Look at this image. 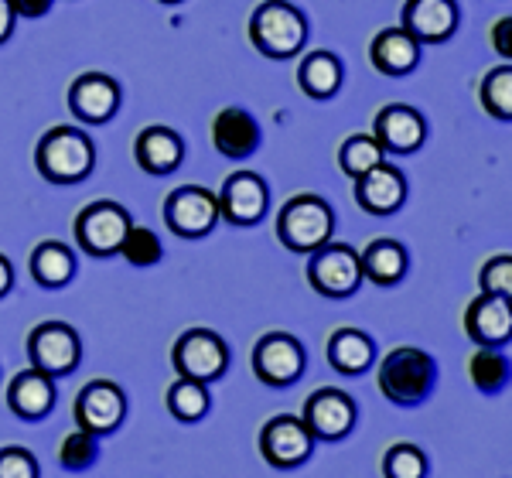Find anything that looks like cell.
<instances>
[{
	"label": "cell",
	"instance_id": "33",
	"mask_svg": "<svg viewBox=\"0 0 512 478\" xmlns=\"http://www.w3.org/2000/svg\"><path fill=\"white\" fill-rule=\"evenodd\" d=\"M96 458H99V438L89 431H82V427L72 434H65L59 444V461H62L65 472H86Z\"/></svg>",
	"mask_w": 512,
	"mask_h": 478
},
{
	"label": "cell",
	"instance_id": "35",
	"mask_svg": "<svg viewBox=\"0 0 512 478\" xmlns=\"http://www.w3.org/2000/svg\"><path fill=\"white\" fill-rule=\"evenodd\" d=\"M478 280H482V294H492V298L509 301V294H512V257L509 253H499V257L485 260Z\"/></svg>",
	"mask_w": 512,
	"mask_h": 478
},
{
	"label": "cell",
	"instance_id": "40",
	"mask_svg": "<svg viewBox=\"0 0 512 478\" xmlns=\"http://www.w3.org/2000/svg\"><path fill=\"white\" fill-rule=\"evenodd\" d=\"M11 287H14V267H11V260L0 253V298L11 294Z\"/></svg>",
	"mask_w": 512,
	"mask_h": 478
},
{
	"label": "cell",
	"instance_id": "32",
	"mask_svg": "<svg viewBox=\"0 0 512 478\" xmlns=\"http://www.w3.org/2000/svg\"><path fill=\"white\" fill-rule=\"evenodd\" d=\"M383 478H427V455L410 441H396L383 455Z\"/></svg>",
	"mask_w": 512,
	"mask_h": 478
},
{
	"label": "cell",
	"instance_id": "31",
	"mask_svg": "<svg viewBox=\"0 0 512 478\" xmlns=\"http://www.w3.org/2000/svg\"><path fill=\"white\" fill-rule=\"evenodd\" d=\"M482 106L495 120H512V65H499L482 79Z\"/></svg>",
	"mask_w": 512,
	"mask_h": 478
},
{
	"label": "cell",
	"instance_id": "17",
	"mask_svg": "<svg viewBox=\"0 0 512 478\" xmlns=\"http://www.w3.org/2000/svg\"><path fill=\"white\" fill-rule=\"evenodd\" d=\"M355 202L369 216H393L407 202V178L393 164H376L373 171L355 178Z\"/></svg>",
	"mask_w": 512,
	"mask_h": 478
},
{
	"label": "cell",
	"instance_id": "9",
	"mask_svg": "<svg viewBox=\"0 0 512 478\" xmlns=\"http://www.w3.org/2000/svg\"><path fill=\"white\" fill-rule=\"evenodd\" d=\"M164 222L181 239H202L216 229L219 222V202L216 192L202 185H181L164 202Z\"/></svg>",
	"mask_w": 512,
	"mask_h": 478
},
{
	"label": "cell",
	"instance_id": "10",
	"mask_svg": "<svg viewBox=\"0 0 512 478\" xmlns=\"http://www.w3.org/2000/svg\"><path fill=\"white\" fill-rule=\"evenodd\" d=\"M304 366H308L304 345L287 332H267L253 345V373L274 390L294 386L304 376Z\"/></svg>",
	"mask_w": 512,
	"mask_h": 478
},
{
	"label": "cell",
	"instance_id": "22",
	"mask_svg": "<svg viewBox=\"0 0 512 478\" xmlns=\"http://www.w3.org/2000/svg\"><path fill=\"white\" fill-rule=\"evenodd\" d=\"M7 407L21 420H45L55 407V383L38 369H24L7 386Z\"/></svg>",
	"mask_w": 512,
	"mask_h": 478
},
{
	"label": "cell",
	"instance_id": "38",
	"mask_svg": "<svg viewBox=\"0 0 512 478\" xmlns=\"http://www.w3.org/2000/svg\"><path fill=\"white\" fill-rule=\"evenodd\" d=\"M52 4L55 0H11L18 18H45V14L52 11Z\"/></svg>",
	"mask_w": 512,
	"mask_h": 478
},
{
	"label": "cell",
	"instance_id": "28",
	"mask_svg": "<svg viewBox=\"0 0 512 478\" xmlns=\"http://www.w3.org/2000/svg\"><path fill=\"white\" fill-rule=\"evenodd\" d=\"M164 400H168L171 417L181 420V424H195V420H202L212 407L209 386L195 383V379H185V376H178L175 383L168 386V397Z\"/></svg>",
	"mask_w": 512,
	"mask_h": 478
},
{
	"label": "cell",
	"instance_id": "5",
	"mask_svg": "<svg viewBox=\"0 0 512 478\" xmlns=\"http://www.w3.org/2000/svg\"><path fill=\"white\" fill-rule=\"evenodd\" d=\"M171 366L178 376L195 379V383H216L229 369V349L212 328H188L171 345Z\"/></svg>",
	"mask_w": 512,
	"mask_h": 478
},
{
	"label": "cell",
	"instance_id": "7",
	"mask_svg": "<svg viewBox=\"0 0 512 478\" xmlns=\"http://www.w3.org/2000/svg\"><path fill=\"white\" fill-rule=\"evenodd\" d=\"M308 257V284L321 298H352L362 287L359 253L349 243H325Z\"/></svg>",
	"mask_w": 512,
	"mask_h": 478
},
{
	"label": "cell",
	"instance_id": "23",
	"mask_svg": "<svg viewBox=\"0 0 512 478\" xmlns=\"http://www.w3.org/2000/svg\"><path fill=\"white\" fill-rule=\"evenodd\" d=\"M369 62L383 76H410L420 62V45L403 28H383L369 45Z\"/></svg>",
	"mask_w": 512,
	"mask_h": 478
},
{
	"label": "cell",
	"instance_id": "19",
	"mask_svg": "<svg viewBox=\"0 0 512 478\" xmlns=\"http://www.w3.org/2000/svg\"><path fill=\"white\" fill-rule=\"evenodd\" d=\"M465 332L478 349H499L512 339V311L506 298L478 294L465 311Z\"/></svg>",
	"mask_w": 512,
	"mask_h": 478
},
{
	"label": "cell",
	"instance_id": "25",
	"mask_svg": "<svg viewBox=\"0 0 512 478\" xmlns=\"http://www.w3.org/2000/svg\"><path fill=\"white\" fill-rule=\"evenodd\" d=\"M328 362L342 376H362L376 362V342L359 328H338L328 339Z\"/></svg>",
	"mask_w": 512,
	"mask_h": 478
},
{
	"label": "cell",
	"instance_id": "41",
	"mask_svg": "<svg viewBox=\"0 0 512 478\" xmlns=\"http://www.w3.org/2000/svg\"><path fill=\"white\" fill-rule=\"evenodd\" d=\"M161 4H181V0H161Z\"/></svg>",
	"mask_w": 512,
	"mask_h": 478
},
{
	"label": "cell",
	"instance_id": "1",
	"mask_svg": "<svg viewBox=\"0 0 512 478\" xmlns=\"http://www.w3.org/2000/svg\"><path fill=\"white\" fill-rule=\"evenodd\" d=\"M96 164V144L89 140L86 130L79 127H52L45 130L35 147V168L38 175L52 185H76V181L89 178Z\"/></svg>",
	"mask_w": 512,
	"mask_h": 478
},
{
	"label": "cell",
	"instance_id": "29",
	"mask_svg": "<svg viewBox=\"0 0 512 478\" xmlns=\"http://www.w3.org/2000/svg\"><path fill=\"white\" fill-rule=\"evenodd\" d=\"M383 158H386V151L379 147V140L373 134H352L338 147V168L349 178H359V175H366V171H373L376 164H383Z\"/></svg>",
	"mask_w": 512,
	"mask_h": 478
},
{
	"label": "cell",
	"instance_id": "6",
	"mask_svg": "<svg viewBox=\"0 0 512 478\" xmlns=\"http://www.w3.org/2000/svg\"><path fill=\"white\" fill-rule=\"evenodd\" d=\"M28 359L31 369L45 373L48 379L76 373L82 359L79 332L72 325H65V321H41L28 335Z\"/></svg>",
	"mask_w": 512,
	"mask_h": 478
},
{
	"label": "cell",
	"instance_id": "2",
	"mask_svg": "<svg viewBox=\"0 0 512 478\" xmlns=\"http://www.w3.org/2000/svg\"><path fill=\"white\" fill-rule=\"evenodd\" d=\"M376 383L383 390V397L396 403V407H417V403H424L434 393L437 362L424 349L400 345V349H393L390 356L379 362Z\"/></svg>",
	"mask_w": 512,
	"mask_h": 478
},
{
	"label": "cell",
	"instance_id": "15",
	"mask_svg": "<svg viewBox=\"0 0 512 478\" xmlns=\"http://www.w3.org/2000/svg\"><path fill=\"white\" fill-rule=\"evenodd\" d=\"M123 100L120 82L106 72H82L69 86V110L82 123H110Z\"/></svg>",
	"mask_w": 512,
	"mask_h": 478
},
{
	"label": "cell",
	"instance_id": "37",
	"mask_svg": "<svg viewBox=\"0 0 512 478\" xmlns=\"http://www.w3.org/2000/svg\"><path fill=\"white\" fill-rule=\"evenodd\" d=\"M509 28H512L509 14L492 24V48H495V55H499V59H506V62H509Z\"/></svg>",
	"mask_w": 512,
	"mask_h": 478
},
{
	"label": "cell",
	"instance_id": "11",
	"mask_svg": "<svg viewBox=\"0 0 512 478\" xmlns=\"http://www.w3.org/2000/svg\"><path fill=\"white\" fill-rule=\"evenodd\" d=\"M355 417H359V410H355V400L349 397V393L332 390V386L311 393V397L304 400V410H301L304 427H308L315 441H342V438H349L352 427H355Z\"/></svg>",
	"mask_w": 512,
	"mask_h": 478
},
{
	"label": "cell",
	"instance_id": "20",
	"mask_svg": "<svg viewBox=\"0 0 512 478\" xmlns=\"http://www.w3.org/2000/svg\"><path fill=\"white\" fill-rule=\"evenodd\" d=\"M212 144L222 158L229 161H246L260 151V123L239 106H226L212 120Z\"/></svg>",
	"mask_w": 512,
	"mask_h": 478
},
{
	"label": "cell",
	"instance_id": "26",
	"mask_svg": "<svg viewBox=\"0 0 512 478\" xmlns=\"http://www.w3.org/2000/svg\"><path fill=\"white\" fill-rule=\"evenodd\" d=\"M342 62L332 52H311L297 65V86L311 100H332L342 86Z\"/></svg>",
	"mask_w": 512,
	"mask_h": 478
},
{
	"label": "cell",
	"instance_id": "16",
	"mask_svg": "<svg viewBox=\"0 0 512 478\" xmlns=\"http://www.w3.org/2000/svg\"><path fill=\"white\" fill-rule=\"evenodd\" d=\"M400 28L417 45H441L458 31V4L454 0H407Z\"/></svg>",
	"mask_w": 512,
	"mask_h": 478
},
{
	"label": "cell",
	"instance_id": "8",
	"mask_svg": "<svg viewBox=\"0 0 512 478\" xmlns=\"http://www.w3.org/2000/svg\"><path fill=\"white\" fill-rule=\"evenodd\" d=\"M130 226L134 222H130V212L123 205L110 199L93 202L76 216V243L89 257H113V253H120V243Z\"/></svg>",
	"mask_w": 512,
	"mask_h": 478
},
{
	"label": "cell",
	"instance_id": "27",
	"mask_svg": "<svg viewBox=\"0 0 512 478\" xmlns=\"http://www.w3.org/2000/svg\"><path fill=\"white\" fill-rule=\"evenodd\" d=\"M31 277L41 287H65L76 277V257H72V250L59 243V239H45L31 253Z\"/></svg>",
	"mask_w": 512,
	"mask_h": 478
},
{
	"label": "cell",
	"instance_id": "24",
	"mask_svg": "<svg viewBox=\"0 0 512 478\" xmlns=\"http://www.w3.org/2000/svg\"><path fill=\"white\" fill-rule=\"evenodd\" d=\"M359 267H362V280H373L379 287L400 284L410 267L407 246L396 243V239H373V243L359 253Z\"/></svg>",
	"mask_w": 512,
	"mask_h": 478
},
{
	"label": "cell",
	"instance_id": "18",
	"mask_svg": "<svg viewBox=\"0 0 512 478\" xmlns=\"http://www.w3.org/2000/svg\"><path fill=\"white\" fill-rule=\"evenodd\" d=\"M373 137L379 140V147H383V151L414 154L417 147H424V140H427V123L414 110V106L390 103V106H383V110L376 113Z\"/></svg>",
	"mask_w": 512,
	"mask_h": 478
},
{
	"label": "cell",
	"instance_id": "13",
	"mask_svg": "<svg viewBox=\"0 0 512 478\" xmlns=\"http://www.w3.org/2000/svg\"><path fill=\"white\" fill-rule=\"evenodd\" d=\"M127 417V397L113 379H93L79 390L76 397V420L82 431L96 434V438H106L123 424Z\"/></svg>",
	"mask_w": 512,
	"mask_h": 478
},
{
	"label": "cell",
	"instance_id": "14",
	"mask_svg": "<svg viewBox=\"0 0 512 478\" xmlns=\"http://www.w3.org/2000/svg\"><path fill=\"white\" fill-rule=\"evenodd\" d=\"M219 202V216L233 226H256L263 216H267L270 205V192L267 181L253 171H233L226 181H222V192L216 195Z\"/></svg>",
	"mask_w": 512,
	"mask_h": 478
},
{
	"label": "cell",
	"instance_id": "39",
	"mask_svg": "<svg viewBox=\"0 0 512 478\" xmlns=\"http://www.w3.org/2000/svg\"><path fill=\"white\" fill-rule=\"evenodd\" d=\"M14 18H18V14H14L11 0H0V45L14 35Z\"/></svg>",
	"mask_w": 512,
	"mask_h": 478
},
{
	"label": "cell",
	"instance_id": "21",
	"mask_svg": "<svg viewBox=\"0 0 512 478\" xmlns=\"http://www.w3.org/2000/svg\"><path fill=\"white\" fill-rule=\"evenodd\" d=\"M134 158L147 175H171L185 158V140L171 127H144L134 140Z\"/></svg>",
	"mask_w": 512,
	"mask_h": 478
},
{
	"label": "cell",
	"instance_id": "34",
	"mask_svg": "<svg viewBox=\"0 0 512 478\" xmlns=\"http://www.w3.org/2000/svg\"><path fill=\"white\" fill-rule=\"evenodd\" d=\"M120 253H123V260L134 263V267H154V263L164 257L158 233H151L147 226H130L120 243Z\"/></svg>",
	"mask_w": 512,
	"mask_h": 478
},
{
	"label": "cell",
	"instance_id": "30",
	"mask_svg": "<svg viewBox=\"0 0 512 478\" xmlns=\"http://www.w3.org/2000/svg\"><path fill=\"white\" fill-rule=\"evenodd\" d=\"M468 376L482 393H499L502 386H509V359L499 349H478L468 359Z\"/></svg>",
	"mask_w": 512,
	"mask_h": 478
},
{
	"label": "cell",
	"instance_id": "3",
	"mask_svg": "<svg viewBox=\"0 0 512 478\" xmlns=\"http://www.w3.org/2000/svg\"><path fill=\"white\" fill-rule=\"evenodd\" d=\"M250 41L267 59H294L308 45V18L291 0H263L250 18Z\"/></svg>",
	"mask_w": 512,
	"mask_h": 478
},
{
	"label": "cell",
	"instance_id": "36",
	"mask_svg": "<svg viewBox=\"0 0 512 478\" xmlns=\"http://www.w3.org/2000/svg\"><path fill=\"white\" fill-rule=\"evenodd\" d=\"M0 478H38V458L24 448H0Z\"/></svg>",
	"mask_w": 512,
	"mask_h": 478
},
{
	"label": "cell",
	"instance_id": "4",
	"mask_svg": "<svg viewBox=\"0 0 512 478\" xmlns=\"http://www.w3.org/2000/svg\"><path fill=\"white\" fill-rule=\"evenodd\" d=\"M335 212L321 195L301 192L284 202L277 212V239L294 253H315L318 246L332 243Z\"/></svg>",
	"mask_w": 512,
	"mask_h": 478
},
{
	"label": "cell",
	"instance_id": "12",
	"mask_svg": "<svg viewBox=\"0 0 512 478\" xmlns=\"http://www.w3.org/2000/svg\"><path fill=\"white\" fill-rule=\"evenodd\" d=\"M315 451V438L311 431L304 427L301 417H291V414H280V417H270L260 431V455L267 465L274 468H297L311 458Z\"/></svg>",
	"mask_w": 512,
	"mask_h": 478
}]
</instances>
